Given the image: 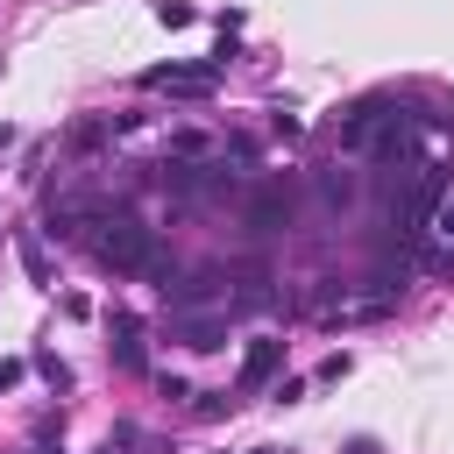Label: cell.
<instances>
[{"mask_svg":"<svg viewBox=\"0 0 454 454\" xmlns=\"http://www.w3.org/2000/svg\"><path fill=\"white\" fill-rule=\"evenodd\" d=\"M255 454H262V447H255Z\"/></svg>","mask_w":454,"mask_h":454,"instance_id":"12","label":"cell"},{"mask_svg":"<svg viewBox=\"0 0 454 454\" xmlns=\"http://www.w3.org/2000/svg\"><path fill=\"white\" fill-rule=\"evenodd\" d=\"M21 270H28V284H50V262H43L35 234H21Z\"/></svg>","mask_w":454,"mask_h":454,"instance_id":"8","label":"cell"},{"mask_svg":"<svg viewBox=\"0 0 454 454\" xmlns=\"http://www.w3.org/2000/svg\"><path fill=\"white\" fill-rule=\"evenodd\" d=\"M277 369H284V340H248V355H241V369H234V397L262 390Z\"/></svg>","mask_w":454,"mask_h":454,"instance_id":"3","label":"cell"},{"mask_svg":"<svg viewBox=\"0 0 454 454\" xmlns=\"http://www.w3.org/2000/svg\"><path fill=\"white\" fill-rule=\"evenodd\" d=\"M35 369H43V383H50V390H64V383H71V376H64V362H57V355H35Z\"/></svg>","mask_w":454,"mask_h":454,"instance_id":"10","label":"cell"},{"mask_svg":"<svg viewBox=\"0 0 454 454\" xmlns=\"http://www.w3.org/2000/svg\"><path fill=\"white\" fill-rule=\"evenodd\" d=\"M433 248H426V270H454V199H440L433 206Z\"/></svg>","mask_w":454,"mask_h":454,"instance_id":"6","label":"cell"},{"mask_svg":"<svg viewBox=\"0 0 454 454\" xmlns=\"http://www.w3.org/2000/svg\"><path fill=\"white\" fill-rule=\"evenodd\" d=\"M220 71L227 64H156V71H142V92H177V99H206L213 85H220Z\"/></svg>","mask_w":454,"mask_h":454,"instance_id":"2","label":"cell"},{"mask_svg":"<svg viewBox=\"0 0 454 454\" xmlns=\"http://www.w3.org/2000/svg\"><path fill=\"white\" fill-rule=\"evenodd\" d=\"M14 376H21V362H0V390H7V383H14Z\"/></svg>","mask_w":454,"mask_h":454,"instance_id":"11","label":"cell"},{"mask_svg":"<svg viewBox=\"0 0 454 454\" xmlns=\"http://www.w3.org/2000/svg\"><path fill=\"white\" fill-rule=\"evenodd\" d=\"M106 348H114L121 369H142V362H149V355H142V319H135V312H114V319H106Z\"/></svg>","mask_w":454,"mask_h":454,"instance_id":"5","label":"cell"},{"mask_svg":"<svg viewBox=\"0 0 454 454\" xmlns=\"http://www.w3.org/2000/svg\"><path fill=\"white\" fill-rule=\"evenodd\" d=\"M156 21H170V28H184V21H192V7H184V0H156Z\"/></svg>","mask_w":454,"mask_h":454,"instance_id":"9","label":"cell"},{"mask_svg":"<svg viewBox=\"0 0 454 454\" xmlns=\"http://www.w3.org/2000/svg\"><path fill=\"white\" fill-rule=\"evenodd\" d=\"M248 220H255V227H270V220H291V192H262V199L248 206Z\"/></svg>","mask_w":454,"mask_h":454,"instance_id":"7","label":"cell"},{"mask_svg":"<svg viewBox=\"0 0 454 454\" xmlns=\"http://www.w3.org/2000/svg\"><path fill=\"white\" fill-rule=\"evenodd\" d=\"M92 227H99V234H92V255H99L106 270H149L156 241H149L142 220H128V213H99Z\"/></svg>","mask_w":454,"mask_h":454,"instance_id":"1","label":"cell"},{"mask_svg":"<svg viewBox=\"0 0 454 454\" xmlns=\"http://www.w3.org/2000/svg\"><path fill=\"white\" fill-rule=\"evenodd\" d=\"M170 333L184 348H220L227 340V312H170Z\"/></svg>","mask_w":454,"mask_h":454,"instance_id":"4","label":"cell"}]
</instances>
